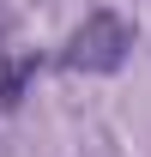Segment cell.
<instances>
[{
  "mask_svg": "<svg viewBox=\"0 0 151 157\" xmlns=\"http://www.w3.org/2000/svg\"><path fill=\"white\" fill-rule=\"evenodd\" d=\"M127 55H133V24L121 12H109V6H97L91 18L67 36L60 67H73V73H115Z\"/></svg>",
  "mask_w": 151,
  "mask_h": 157,
  "instance_id": "obj_1",
  "label": "cell"
}]
</instances>
